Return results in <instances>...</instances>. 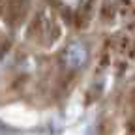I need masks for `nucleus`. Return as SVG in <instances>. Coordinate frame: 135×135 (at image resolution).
Listing matches in <instances>:
<instances>
[{"label": "nucleus", "mask_w": 135, "mask_h": 135, "mask_svg": "<svg viewBox=\"0 0 135 135\" xmlns=\"http://www.w3.org/2000/svg\"><path fill=\"white\" fill-rule=\"evenodd\" d=\"M88 60V49L84 47V43L81 41H73L66 47L64 51V62L70 70H79L86 64Z\"/></svg>", "instance_id": "1"}, {"label": "nucleus", "mask_w": 135, "mask_h": 135, "mask_svg": "<svg viewBox=\"0 0 135 135\" xmlns=\"http://www.w3.org/2000/svg\"><path fill=\"white\" fill-rule=\"evenodd\" d=\"M62 2L66 4V6H70V8H77V6H81L84 0H62Z\"/></svg>", "instance_id": "2"}]
</instances>
